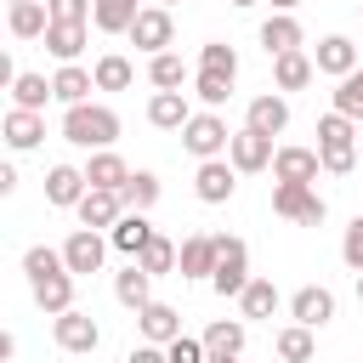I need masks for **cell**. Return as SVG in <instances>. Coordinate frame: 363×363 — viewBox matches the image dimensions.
I'll list each match as a JSON object with an SVG mask.
<instances>
[{
	"mask_svg": "<svg viewBox=\"0 0 363 363\" xmlns=\"http://www.w3.org/2000/svg\"><path fill=\"white\" fill-rule=\"evenodd\" d=\"M170 363H210V352H204V340H193V335H176L170 346Z\"/></svg>",
	"mask_w": 363,
	"mask_h": 363,
	"instance_id": "7bdbcfd3",
	"label": "cell"
},
{
	"mask_svg": "<svg viewBox=\"0 0 363 363\" xmlns=\"http://www.w3.org/2000/svg\"><path fill=\"white\" fill-rule=\"evenodd\" d=\"M210 363H238V357H216V352H210Z\"/></svg>",
	"mask_w": 363,
	"mask_h": 363,
	"instance_id": "681fc988",
	"label": "cell"
},
{
	"mask_svg": "<svg viewBox=\"0 0 363 363\" xmlns=\"http://www.w3.org/2000/svg\"><path fill=\"white\" fill-rule=\"evenodd\" d=\"M238 187V164L233 159H199V176H193V193L204 204H227Z\"/></svg>",
	"mask_w": 363,
	"mask_h": 363,
	"instance_id": "8992f818",
	"label": "cell"
},
{
	"mask_svg": "<svg viewBox=\"0 0 363 363\" xmlns=\"http://www.w3.org/2000/svg\"><path fill=\"white\" fill-rule=\"evenodd\" d=\"M357 301H363V272H357Z\"/></svg>",
	"mask_w": 363,
	"mask_h": 363,
	"instance_id": "f907efd6",
	"label": "cell"
},
{
	"mask_svg": "<svg viewBox=\"0 0 363 363\" xmlns=\"http://www.w3.org/2000/svg\"><path fill=\"white\" fill-rule=\"evenodd\" d=\"M57 346H62V352H79V357H91V352L102 346V329H96V318H91V312H79V306L57 312Z\"/></svg>",
	"mask_w": 363,
	"mask_h": 363,
	"instance_id": "5b68a950",
	"label": "cell"
},
{
	"mask_svg": "<svg viewBox=\"0 0 363 363\" xmlns=\"http://www.w3.org/2000/svg\"><path fill=\"white\" fill-rule=\"evenodd\" d=\"M159 6H176V0H159Z\"/></svg>",
	"mask_w": 363,
	"mask_h": 363,
	"instance_id": "f5cc1de1",
	"label": "cell"
},
{
	"mask_svg": "<svg viewBox=\"0 0 363 363\" xmlns=\"http://www.w3.org/2000/svg\"><path fill=\"white\" fill-rule=\"evenodd\" d=\"M11 6H17V0H11Z\"/></svg>",
	"mask_w": 363,
	"mask_h": 363,
	"instance_id": "db71d44e",
	"label": "cell"
},
{
	"mask_svg": "<svg viewBox=\"0 0 363 363\" xmlns=\"http://www.w3.org/2000/svg\"><path fill=\"white\" fill-rule=\"evenodd\" d=\"M199 68H204V74H227V79H238V51L221 45V40H210V45L199 51Z\"/></svg>",
	"mask_w": 363,
	"mask_h": 363,
	"instance_id": "ab89813d",
	"label": "cell"
},
{
	"mask_svg": "<svg viewBox=\"0 0 363 363\" xmlns=\"http://www.w3.org/2000/svg\"><path fill=\"white\" fill-rule=\"evenodd\" d=\"M318 170H323L318 147H278L272 153V176L278 182H318Z\"/></svg>",
	"mask_w": 363,
	"mask_h": 363,
	"instance_id": "5bb4252c",
	"label": "cell"
},
{
	"mask_svg": "<svg viewBox=\"0 0 363 363\" xmlns=\"http://www.w3.org/2000/svg\"><path fill=\"white\" fill-rule=\"evenodd\" d=\"M147 238H153V221H147V210H125V216L108 227V244H113V250H125L130 261L142 255V244H147Z\"/></svg>",
	"mask_w": 363,
	"mask_h": 363,
	"instance_id": "9a60e30c",
	"label": "cell"
},
{
	"mask_svg": "<svg viewBox=\"0 0 363 363\" xmlns=\"http://www.w3.org/2000/svg\"><path fill=\"white\" fill-rule=\"evenodd\" d=\"M289 318H295V323H306V329H323V323L335 318V295H329L323 284H306V289H295V295H289Z\"/></svg>",
	"mask_w": 363,
	"mask_h": 363,
	"instance_id": "7c38bea8",
	"label": "cell"
},
{
	"mask_svg": "<svg viewBox=\"0 0 363 363\" xmlns=\"http://www.w3.org/2000/svg\"><path fill=\"white\" fill-rule=\"evenodd\" d=\"M45 28H51V6L45 0H17L11 6V34L17 40H45Z\"/></svg>",
	"mask_w": 363,
	"mask_h": 363,
	"instance_id": "484cf974",
	"label": "cell"
},
{
	"mask_svg": "<svg viewBox=\"0 0 363 363\" xmlns=\"http://www.w3.org/2000/svg\"><path fill=\"white\" fill-rule=\"evenodd\" d=\"M318 159H323V170H329V176H352V164H357V147H329V153L318 147Z\"/></svg>",
	"mask_w": 363,
	"mask_h": 363,
	"instance_id": "bcb514c9",
	"label": "cell"
},
{
	"mask_svg": "<svg viewBox=\"0 0 363 363\" xmlns=\"http://www.w3.org/2000/svg\"><path fill=\"white\" fill-rule=\"evenodd\" d=\"M85 170H74V164H51L45 170V204H57V210H74L79 199H85Z\"/></svg>",
	"mask_w": 363,
	"mask_h": 363,
	"instance_id": "4fadbf2b",
	"label": "cell"
},
{
	"mask_svg": "<svg viewBox=\"0 0 363 363\" xmlns=\"http://www.w3.org/2000/svg\"><path fill=\"white\" fill-rule=\"evenodd\" d=\"M45 96H57L45 74H17V79H11V108H34V113H40Z\"/></svg>",
	"mask_w": 363,
	"mask_h": 363,
	"instance_id": "d6a6232c",
	"label": "cell"
},
{
	"mask_svg": "<svg viewBox=\"0 0 363 363\" xmlns=\"http://www.w3.org/2000/svg\"><path fill=\"white\" fill-rule=\"evenodd\" d=\"M68 261H62V250H51V244H34L28 255H23V272H28V284L34 278H45V272H62Z\"/></svg>",
	"mask_w": 363,
	"mask_h": 363,
	"instance_id": "b9f144b4",
	"label": "cell"
},
{
	"mask_svg": "<svg viewBox=\"0 0 363 363\" xmlns=\"http://www.w3.org/2000/svg\"><path fill=\"white\" fill-rule=\"evenodd\" d=\"M119 193H125L130 210H153V204H159V176H153V170H130V182H125Z\"/></svg>",
	"mask_w": 363,
	"mask_h": 363,
	"instance_id": "8d00e7d4",
	"label": "cell"
},
{
	"mask_svg": "<svg viewBox=\"0 0 363 363\" xmlns=\"http://www.w3.org/2000/svg\"><path fill=\"white\" fill-rule=\"evenodd\" d=\"M51 91H57V102H62V108H74V102H85V96L96 91V74H91V68H79V62H62V68L51 74Z\"/></svg>",
	"mask_w": 363,
	"mask_h": 363,
	"instance_id": "44dd1931",
	"label": "cell"
},
{
	"mask_svg": "<svg viewBox=\"0 0 363 363\" xmlns=\"http://www.w3.org/2000/svg\"><path fill=\"white\" fill-rule=\"evenodd\" d=\"M233 6H255V0H233Z\"/></svg>",
	"mask_w": 363,
	"mask_h": 363,
	"instance_id": "816d5d0a",
	"label": "cell"
},
{
	"mask_svg": "<svg viewBox=\"0 0 363 363\" xmlns=\"http://www.w3.org/2000/svg\"><path fill=\"white\" fill-rule=\"evenodd\" d=\"M238 306H244V318H272L278 312V284L272 278H250L244 295H238Z\"/></svg>",
	"mask_w": 363,
	"mask_h": 363,
	"instance_id": "4dcf8cb0",
	"label": "cell"
},
{
	"mask_svg": "<svg viewBox=\"0 0 363 363\" xmlns=\"http://www.w3.org/2000/svg\"><path fill=\"white\" fill-rule=\"evenodd\" d=\"M85 182H91V187H108V193H119V187L130 182V164H125L113 147H96V153H91V164H85Z\"/></svg>",
	"mask_w": 363,
	"mask_h": 363,
	"instance_id": "7402d4cb",
	"label": "cell"
},
{
	"mask_svg": "<svg viewBox=\"0 0 363 363\" xmlns=\"http://www.w3.org/2000/svg\"><path fill=\"white\" fill-rule=\"evenodd\" d=\"M272 153H278V147H272V136H261V130H250V125H244V130H233L227 159H233L244 176H250V170H267V164H272Z\"/></svg>",
	"mask_w": 363,
	"mask_h": 363,
	"instance_id": "9c48e42d",
	"label": "cell"
},
{
	"mask_svg": "<svg viewBox=\"0 0 363 363\" xmlns=\"http://www.w3.org/2000/svg\"><path fill=\"white\" fill-rule=\"evenodd\" d=\"M182 147H187L193 159H221V153L233 147V130H227V119H221L216 108H204V113H193V119L182 125Z\"/></svg>",
	"mask_w": 363,
	"mask_h": 363,
	"instance_id": "7a4b0ae2",
	"label": "cell"
},
{
	"mask_svg": "<svg viewBox=\"0 0 363 363\" xmlns=\"http://www.w3.org/2000/svg\"><path fill=\"white\" fill-rule=\"evenodd\" d=\"M340 255H346V267H352V272H363V216L346 227V238H340Z\"/></svg>",
	"mask_w": 363,
	"mask_h": 363,
	"instance_id": "f6af8a7d",
	"label": "cell"
},
{
	"mask_svg": "<svg viewBox=\"0 0 363 363\" xmlns=\"http://www.w3.org/2000/svg\"><path fill=\"white\" fill-rule=\"evenodd\" d=\"M312 74H318V62H312L306 51H284V57H272V79H278V91H301Z\"/></svg>",
	"mask_w": 363,
	"mask_h": 363,
	"instance_id": "83f0119b",
	"label": "cell"
},
{
	"mask_svg": "<svg viewBox=\"0 0 363 363\" xmlns=\"http://www.w3.org/2000/svg\"><path fill=\"white\" fill-rule=\"evenodd\" d=\"M102 255H108V238H102L96 227L68 233V244H62V261H68L74 278H79V272H102Z\"/></svg>",
	"mask_w": 363,
	"mask_h": 363,
	"instance_id": "ba28073f",
	"label": "cell"
},
{
	"mask_svg": "<svg viewBox=\"0 0 363 363\" xmlns=\"http://www.w3.org/2000/svg\"><path fill=\"white\" fill-rule=\"evenodd\" d=\"M136 17H142L136 0H96V6H91V23H96L102 34H130Z\"/></svg>",
	"mask_w": 363,
	"mask_h": 363,
	"instance_id": "4316f807",
	"label": "cell"
},
{
	"mask_svg": "<svg viewBox=\"0 0 363 363\" xmlns=\"http://www.w3.org/2000/svg\"><path fill=\"white\" fill-rule=\"evenodd\" d=\"M62 142H74V147H113L119 142V113L102 108V102L62 108Z\"/></svg>",
	"mask_w": 363,
	"mask_h": 363,
	"instance_id": "6da1fadb",
	"label": "cell"
},
{
	"mask_svg": "<svg viewBox=\"0 0 363 363\" xmlns=\"http://www.w3.org/2000/svg\"><path fill=\"white\" fill-rule=\"evenodd\" d=\"M28 289H34V306H40V312H51V318L74 306V272H68V267H62V272H45V278H34Z\"/></svg>",
	"mask_w": 363,
	"mask_h": 363,
	"instance_id": "2e32d148",
	"label": "cell"
},
{
	"mask_svg": "<svg viewBox=\"0 0 363 363\" xmlns=\"http://www.w3.org/2000/svg\"><path fill=\"white\" fill-rule=\"evenodd\" d=\"M170 34H176V23H170V11H164V6H142V17L130 23V45H136V51H147V57H159V51L170 45Z\"/></svg>",
	"mask_w": 363,
	"mask_h": 363,
	"instance_id": "52a82bcc",
	"label": "cell"
},
{
	"mask_svg": "<svg viewBox=\"0 0 363 363\" xmlns=\"http://www.w3.org/2000/svg\"><path fill=\"white\" fill-rule=\"evenodd\" d=\"M136 261H142V267H147V272L159 278V272H176V261H182V250H176V244H170L164 233H153V238L142 244V255H136Z\"/></svg>",
	"mask_w": 363,
	"mask_h": 363,
	"instance_id": "e575fe53",
	"label": "cell"
},
{
	"mask_svg": "<svg viewBox=\"0 0 363 363\" xmlns=\"http://www.w3.org/2000/svg\"><path fill=\"white\" fill-rule=\"evenodd\" d=\"M312 62H318V74H335V79H346V74L357 68V45H352L346 34H323Z\"/></svg>",
	"mask_w": 363,
	"mask_h": 363,
	"instance_id": "ac0fdd59",
	"label": "cell"
},
{
	"mask_svg": "<svg viewBox=\"0 0 363 363\" xmlns=\"http://www.w3.org/2000/svg\"><path fill=\"white\" fill-rule=\"evenodd\" d=\"M244 125L261 130V136H284V130H289V102H284L278 91H272V96H255L250 113H244Z\"/></svg>",
	"mask_w": 363,
	"mask_h": 363,
	"instance_id": "d6986e66",
	"label": "cell"
},
{
	"mask_svg": "<svg viewBox=\"0 0 363 363\" xmlns=\"http://www.w3.org/2000/svg\"><path fill=\"white\" fill-rule=\"evenodd\" d=\"M216 261H221V238L216 233H193V238H182V278H210L216 272Z\"/></svg>",
	"mask_w": 363,
	"mask_h": 363,
	"instance_id": "8fae6325",
	"label": "cell"
},
{
	"mask_svg": "<svg viewBox=\"0 0 363 363\" xmlns=\"http://www.w3.org/2000/svg\"><path fill=\"white\" fill-rule=\"evenodd\" d=\"M45 6H51V23H91L96 0H45Z\"/></svg>",
	"mask_w": 363,
	"mask_h": 363,
	"instance_id": "ee69618b",
	"label": "cell"
},
{
	"mask_svg": "<svg viewBox=\"0 0 363 363\" xmlns=\"http://www.w3.org/2000/svg\"><path fill=\"white\" fill-rule=\"evenodd\" d=\"M125 363H170V352H164V346H153V340H142V346H136Z\"/></svg>",
	"mask_w": 363,
	"mask_h": 363,
	"instance_id": "7dc6e473",
	"label": "cell"
},
{
	"mask_svg": "<svg viewBox=\"0 0 363 363\" xmlns=\"http://www.w3.org/2000/svg\"><path fill=\"white\" fill-rule=\"evenodd\" d=\"M261 45H267V57H284V51H301V23H295L289 11H272V17L261 23Z\"/></svg>",
	"mask_w": 363,
	"mask_h": 363,
	"instance_id": "cb8c5ba5",
	"label": "cell"
},
{
	"mask_svg": "<svg viewBox=\"0 0 363 363\" xmlns=\"http://www.w3.org/2000/svg\"><path fill=\"white\" fill-rule=\"evenodd\" d=\"M244 284H250V244L244 238H221V261L210 272V289L216 295H244Z\"/></svg>",
	"mask_w": 363,
	"mask_h": 363,
	"instance_id": "277c9868",
	"label": "cell"
},
{
	"mask_svg": "<svg viewBox=\"0 0 363 363\" xmlns=\"http://www.w3.org/2000/svg\"><path fill=\"white\" fill-rule=\"evenodd\" d=\"M204 352H216V357H238V352H244V323H238V318H216V323L204 329Z\"/></svg>",
	"mask_w": 363,
	"mask_h": 363,
	"instance_id": "f546056e",
	"label": "cell"
},
{
	"mask_svg": "<svg viewBox=\"0 0 363 363\" xmlns=\"http://www.w3.org/2000/svg\"><path fill=\"white\" fill-rule=\"evenodd\" d=\"M278 357L284 363H312V329L306 323H289V329H278Z\"/></svg>",
	"mask_w": 363,
	"mask_h": 363,
	"instance_id": "d590c367",
	"label": "cell"
},
{
	"mask_svg": "<svg viewBox=\"0 0 363 363\" xmlns=\"http://www.w3.org/2000/svg\"><path fill=\"white\" fill-rule=\"evenodd\" d=\"M335 113H346V119H363V68H352V74L335 85Z\"/></svg>",
	"mask_w": 363,
	"mask_h": 363,
	"instance_id": "f35d334b",
	"label": "cell"
},
{
	"mask_svg": "<svg viewBox=\"0 0 363 363\" xmlns=\"http://www.w3.org/2000/svg\"><path fill=\"white\" fill-rule=\"evenodd\" d=\"M113 295H119V306H130V312H142L147 301H153V272L142 267V261H130L119 278H113Z\"/></svg>",
	"mask_w": 363,
	"mask_h": 363,
	"instance_id": "603a6c76",
	"label": "cell"
},
{
	"mask_svg": "<svg viewBox=\"0 0 363 363\" xmlns=\"http://www.w3.org/2000/svg\"><path fill=\"white\" fill-rule=\"evenodd\" d=\"M295 6H301V0H272V11H295Z\"/></svg>",
	"mask_w": 363,
	"mask_h": 363,
	"instance_id": "c3c4849f",
	"label": "cell"
},
{
	"mask_svg": "<svg viewBox=\"0 0 363 363\" xmlns=\"http://www.w3.org/2000/svg\"><path fill=\"white\" fill-rule=\"evenodd\" d=\"M96 91H125L130 79H136V68H130V57H119V51H108V57H96Z\"/></svg>",
	"mask_w": 363,
	"mask_h": 363,
	"instance_id": "1f68e13d",
	"label": "cell"
},
{
	"mask_svg": "<svg viewBox=\"0 0 363 363\" xmlns=\"http://www.w3.org/2000/svg\"><path fill=\"white\" fill-rule=\"evenodd\" d=\"M45 51H51L57 62H74V57L85 51V23H51V28H45Z\"/></svg>",
	"mask_w": 363,
	"mask_h": 363,
	"instance_id": "f1b7e54d",
	"label": "cell"
},
{
	"mask_svg": "<svg viewBox=\"0 0 363 363\" xmlns=\"http://www.w3.org/2000/svg\"><path fill=\"white\" fill-rule=\"evenodd\" d=\"M352 142H357V119H346V113L329 108V113L318 119V147L329 153V147H352Z\"/></svg>",
	"mask_w": 363,
	"mask_h": 363,
	"instance_id": "836d02e7",
	"label": "cell"
},
{
	"mask_svg": "<svg viewBox=\"0 0 363 363\" xmlns=\"http://www.w3.org/2000/svg\"><path fill=\"white\" fill-rule=\"evenodd\" d=\"M79 210V227H113L119 216H125V193H108V187H85V199L74 204Z\"/></svg>",
	"mask_w": 363,
	"mask_h": 363,
	"instance_id": "30bf717a",
	"label": "cell"
},
{
	"mask_svg": "<svg viewBox=\"0 0 363 363\" xmlns=\"http://www.w3.org/2000/svg\"><path fill=\"white\" fill-rule=\"evenodd\" d=\"M0 130H6V147H11V153H28V147H40V136H45V119H40L34 108H11Z\"/></svg>",
	"mask_w": 363,
	"mask_h": 363,
	"instance_id": "ffe728a7",
	"label": "cell"
},
{
	"mask_svg": "<svg viewBox=\"0 0 363 363\" xmlns=\"http://www.w3.org/2000/svg\"><path fill=\"white\" fill-rule=\"evenodd\" d=\"M193 96H199L204 108H221V102L233 96V79H227V74H204V68H199V79H193Z\"/></svg>",
	"mask_w": 363,
	"mask_h": 363,
	"instance_id": "60d3db41",
	"label": "cell"
},
{
	"mask_svg": "<svg viewBox=\"0 0 363 363\" xmlns=\"http://www.w3.org/2000/svg\"><path fill=\"white\" fill-rule=\"evenodd\" d=\"M187 119H193V108H187L182 91H153V102H147V125H159V130H182Z\"/></svg>",
	"mask_w": 363,
	"mask_h": 363,
	"instance_id": "d4e9b609",
	"label": "cell"
},
{
	"mask_svg": "<svg viewBox=\"0 0 363 363\" xmlns=\"http://www.w3.org/2000/svg\"><path fill=\"white\" fill-rule=\"evenodd\" d=\"M272 216H284V221H295V227H318V221L329 216V204L312 193V182H278V187H272Z\"/></svg>",
	"mask_w": 363,
	"mask_h": 363,
	"instance_id": "3957f363",
	"label": "cell"
},
{
	"mask_svg": "<svg viewBox=\"0 0 363 363\" xmlns=\"http://www.w3.org/2000/svg\"><path fill=\"white\" fill-rule=\"evenodd\" d=\"M147 79H153L159 91H182V79H187V68H182V57H176V51H159V57L147 62Z\"/></svg>",
	"mask_w": 363,
	"mask_h": 363,
	"instance_id": "74e56055",
	"label": "cell"
},
{
	"mask_svg": "<svg viewBox=\"0 0 363 363\" xmlns=\"http://www.w3.org/2000/svg\"><path fill=\"white\" fill-rule=\"evenodd\" d=\"M136 329H142V340H153V346H170V340L182 335V318H176V306H164V301H147V306L136 312Z\"/></svg>",
	"mask_w": 363,
	"mask_h": 363,
	"instance_id": "e0dca14e",
	"label": "cell"
}]
</instances>
